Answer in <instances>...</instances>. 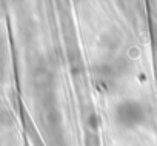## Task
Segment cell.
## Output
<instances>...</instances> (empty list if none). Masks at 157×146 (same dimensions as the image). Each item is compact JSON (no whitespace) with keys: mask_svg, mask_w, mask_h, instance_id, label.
<instances>
[{"mask_svg":"<svg viewBox=\"0 0 157 146\" xmlns=\"http://www.w3.org/2000/svg\"><path fill=\"white\" fill-rule=\"evenodd\" d=\"M116 120L120 126L132 129L145 120V109L136 100H123L116 108Z\"/></svg>","mask_w":157,"mask_h":146,"instance_id":"obj_1","label":"cell"}]
</instances>
